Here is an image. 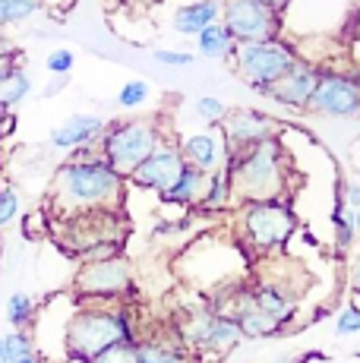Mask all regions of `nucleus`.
<instances>
[{
	"label": "nucleus",
	"mask_w": 360,
	"mask_h": 363,
	"mask_svg": "<svg viewBox=\"0 0 360 363\" xmlns=\"http://www.w3.org/2000/svg\"><path fill=\"white\" fill-rule=\"evenodd\" d=\"M123 184L127 180L105 162L99 143L76 149L57 167V177H54V212H60L64 218H76V215L89 212H117L123 202Z\"/></svg>",
	"instance_id": "1"
},
{
	"label": "nucleus",
	"mask_w": 360,
	"mask_h": 363,
	"mask_svg": "<svg viewBox=\"0 0 360 363\" xmlns=\"http://www.w3.org/2000/svg\"><path fill=\"white\" fill-rule=\"evenodd\" d=\"M227 174H231V196L237 206L266 199H285L288 190V155L279 136L240 149L227 155Z\"/></svg>",
	"instance_id": "2"
},
{
	"label": "nucleus",
	"mask_w": 360,
	"mask_h": 363,
	"mask_svg": "<svg viewBox=\"0 0 360 363\" xmlns=\"http://www.w3.org/2000/svg\"><path fill=\"white\" fill-rule=\"evenodd\" d=\"M123 341H140L133 316L117 303H82L70 313L64 329V357L92 363L108 347Z\"/></svg>",
	"instance_id": "3"
},
{
	"label": "nucleus",
	"mask_w": 360,
	"mask_h": 363,
	"mask_svg": "<svg viewBox=\"0 0 360 363\" xmlns=\"http://www.w3.org/2000/svg\"><path fill=\"white\" fill-rule=\"evenodd\" d=\"M162 143H164L162 123H158L155 117H133V121L108 123V130H105V136H101L99 145H101L105 162L127 180Z\"/></svg>",
	"instance_id": "4"
},
{
	"label": "nucleus",
	"mask_w": 360,
	"mask_h": 363,
	"mask_svg": "<svg viewBox=\"0 0 360 363\" xmlns=\"http://www.w3.org/2000/svg\"><path fill=\"white\" fill-rule=\"evenodd\" d=\"M231 67L253 92L266 95L281 76H288L297 67V54L285 38L275 41H253V45H237L231 54Z\"/></svg>",
	"instance_id": "5"
},
{
	"label": "nucleus",
	"mask_w": 360,
	"mask_h": 363,
	"mask_svg": "<svg viewBox=\"0 0 360 363\" xmlns=\"http://www.w3.org/2000/svg\"><path fill=\"white\" fill-rule=\"evenodd\" d=\"M297 231V212L288 199L240 206V234L256 253H279Z\"/></svg>",
	"instance_id": "6"
},
{
	"label": "nucleus",
	"mask_w": 360,
	"mask_h": 363,
	"mask_svg": "<svg viewBox=\"0 0 360 363\" xmlns=\"http://www.w3.org/2000/svg\"><path fill=\"white\" fill-rule=\"evenodd\" d=\"M174 332H177V338L184 341L186 351H203L206 357H221V354L234 351V347L244 341L237 323L221 316L212 303L186 313L184 323H180Z\"/></svg>",
	"instance_id": "7"
},
{
	"label": "nucleus",
	"mask_w": 360,
	"mask_h": 363,
	"mask_svg": "<svg viewBox=\"0 0 360 363\" xmlns=\"http://www.w3.org/2000/svg\"><path fill=\"white\" fill-rule=\"evenodd\" d=\"M73 291L82 297V303H117L133 291V269L123 256L82 262L73 278Z\"/></svg>",
	"instance_id": "8"
},
{
	"label": "nucleus",
	"mask_w": 360,
	"mask_h": 363,
	"mask_svg": "<svg viewBox=\"0 0 360 363\" xmlns=\"http://www.w3.org/2000/svg\"><path fill=\"white\" fill-rule=\"evenodd\" d=\"M221 26L231 32L234 45L281 38V13L262 0H221Z\"/></svg>",
	"instance_id": "9"
},
{
	"label": "nucleus",
	"mask_w": 360,
	"mask_h": 363,
	"mask_svg": "<svg viewBox=\"0 0 360 363\" xmlns=\"http://www.w3.org/2000/svg\"><path fill=\"white\" fill-rule=\"evenodd\" d=\"M307 114L316 117H360V76L354 73H320L316 92L307 104Z\"/></svg>",
	"instance_id": "10"
},
{
	"label": "nucleus",
	"mask_w": 360,
	"mask_h": 363,
	"mask_svg": "<svg viewBox=\"0 0 360 363\" xmlns=\"http://www.w3.org/2000/svg\"><path fill=\"white\" fill-rule=\"evenodd\" d=\"M184 164L186 162H184V155H180L177 143H162L127 180L136 186V190H152L162 196V193H168L171 186H174V180L180 177Z\"/></svg>",
	"instance_id": "11"
},
{
	"label": "nucleus",
	"mask_w": 360,
	"mask_h": 363,
	"mask_svg": "<svg viewBox=\"0 0 360 363\" xmlns=\"http://www.w3.org/2000/svg\"><path fill=\"white\" fill-rule=\"evenodd\" d=\"M221 139L227 145V155L240 149H250V145L262 143V139H272L275 136V121L262 111L253 108H237V111H227L225 121H221Z\"/></svg>",
	"instance_id": "12"
},
{
	"label": "nucleus",
	"mask_w": 360,
	"mask_h": 363,
	"mask_svg": "<svg viewBox=\"0 0 360 363\" xmlns=\"http://www.w3.org/2000/svg\"><path fill=\"white\" fill-rule=\"evenodd\" d=\"M108 130V121L99 114H70L60 127H54L47 133V145L54 152H76V149H86V145L101 143Z\"/></svg>",
	"instance_id": "13"
},
{
	"label": "nucleus",
	"mask_w": 360,
	"mask_h": 363,
	"mask_svg": "<svg viewBox=\"0 0 360 363\" xmlns=\"http://www.w3.org/2000/svg\"><path fill=\"white\" fill-rule=\"evenodd\" d=\"M316 82H320V69H316L313 64L297 60V67L269 89L266 99H272L275 104H285V108H291V111H307V104L316 92Z\"/></svg>",
	"instance_id": "14"
},
{
	"label": "nucleus",
	"mask_w": 360,
	"mask_h": 363,
	"mask_svg": "<svg viewBox=\"0 0 360 363\" xmlns=\"http://www.w3.org/2000/svg\"><path fill=\"white\" fill-rule=\"evenodd\" d=\"M177 149H180V155H184L186 164L199 167L203 174L218 171V167L227 162V145H225V139H221L218 127H209L203 133H193V136L180 139Z\"/></svg>",
	"instance_id": "15"
},
{
	"label": "nucleus",
	"mask_w": 360,
	"mask_h": 363,
	"mask_svg": "<svg viewBox=\"0 0 360 363\" xmlns=\"http://www.w3.org/2000/svg\"><path fill=\"white\" fill-rule=\"evenodd\" d=\"M250 294L256 300V306H259L266 316H272L275 323H281L288 329V323L297 313V291H291L288 284H281V281L266 278V281L250 284Z\"/></svg>",
	"instance_id": "16"
},
{
	"label": "nucleus",
	"mask_w": 360,
	"mask_h": 363,
	"mask_svg": "<svg viewBox=\"0 0 360 363\" xmlns=\"http://www.w3.org/2000/svg\"><path fill=\"white\" fill-rule=\"evenodd\" d=\"M215 23H221V0H193L177 6L171 16V26L180 35H199Z\"/></svg>",
	"instance_id": "17"
},
{
	"label": "nucleus",
	"mask_w": 360,
	"mask_h": 363,
	"mask_svg": "<svg viewBox=\"0 0 360 363\" xmlns=\"http://www.w3.org/2000/svg\"><path fill=\"white\" fill-rule=\"evenodd\" d=\"M206 177L209 174H203L199 167L193 164H184V171H180V177L174 180V186H171L168 193H162V202H168V206H199L203 202V193H206Z\"/></svg>",
	"instance_id": "18"
},
{
	"label": "nucleus",
	"mask_w": 360,
	"mask_h": 363,
	"mask_svg": "<svg viewBox=\"0 0 360 363\" xmlns=\"http://www.w3.org/2000/svg\"><path fill=\"white\" fill-rule=\"evenodd\" d=\"M32 95V76L26 73L23 64H6L0 67V108L13 111Z\"/></svg>",
	"instance_id": "19"
},
{
	"label": "nucleus",
	"mask_w": 360,
	"mask_h": 363,
	"mask_svg": "<svg viewBox=\"0 0 360 363\" xmlns=\"http://www.w3.org/2000/svg\"><path fill=\"white\" fill-rule=\"evenodd\" d=\"M136 363H190V354H186L184 341L174 338H140L136 345Z\"/></svg>",
	"instance_id": "20"
},
{
	"label": "nucleus",
	"mask_w": 360,
	"mask_h": 363,
	"mask_svg": "<svg viewBox=\"0 0 360 363\" xmlns=\"http://www.w3.org/2000/svg\"><path fill=\"white\" fill-rule=\"evenodd\" d=\"M231 202H234V196H231V174H227V167L221 164L218 171H212L209 177H206V193H203L199 208H203V212H221V208H227Z\"/></svg>",
	"instance_id": "21"
},
{
	"label": "nucleus",
	"mask_w": 360,
	"mask_h": 363,
	"mask_svg": "<svg viewBox=\"0 0 360 363\" xmlns=\"http://www.w3.org/2000/svg\"><path fill=\"white\" fill-rule=\"evenodd\" d=\"M196 48H199V54H203V57L231 60V54H234V48H237V45H234L231 32H227L221 23H215V26H209L206 32L196 35Z\"/></svg>",
	"instance_id": "22"
},
{
	"label": "nucleus",
	"mask_w": 360,
	"mask_h": 363,
	"mask_svg": "<svg viewBox=\"0 0 360 363\" xmlns=\"http://www.w3.org/2000/svg\"><path fill=\"white\" fill-rule=\"evenodd\" d=\"M6 323L13 325V329L19 332H29L32 323H35L38 316V300L32 294H26V291H13L10 297H6Z\"/></svg>",
	"instance_id": "23"
},
{
	"label": "nucleus",
	"mask_w": 360,
	"mask_h": 363,
	"mask_svg": "<svg viewBox=\"0 0 360 363\" xmlns=\"http://www.w3.org/2000/svg\"><path fill=\"white\" fill-rule=\"evenodd\" d=\"M332 234H335V250L338 253H351L357 243V231H354V218H351V208L338 196L335 208H332Z\"/></svg>",
	"instance_id": "24"
},
{
	"label": "nucleus",
	"mask_w": 360,
	"mask_h": 363,
	"mask_svg": "<svg viewBox=\"0 0 360 363\" xmlns=\"http://www.w3.org/2000/svg\"><path fill=\"white\" fill-rule=\"evenodd\" d=\"M41 13V0H0V29L29 23Z\"/></svg>",
	"instance_id": "25"
},
{
	"label": "nucleus",
	"mask_w": 360,
	"mask_h": 363,
	"mask_svg": "<svg viewBox=\"0 0 360 363\" xmlns=\"http://www.w3.org/2000/svg\"><path fill=\"white\" fill-rule=\"evenodd\" d=\"M152 99V86L145 79H130V82H123V89L117 92V108H123V111H136V108H142L145 101Z\"/></svg>",
	"instance_id": "26"
},
{
	"label": "nucleus",
	"mask_w": 360,
	"mask_h": 363,
	"mask_svg": "<svg viewBox=\"0 0 360 363\" xmlns=\"http://www.w3.org/2000/svg\"><path fill=\"white\" fill-rule=\"evenodd\" d=\"M193 114H196L203 123H209V127H221L227 108H225V101L212 99V95H203V99H196V104H193Z\"/></svg>",
	"instance_id": "27"
},
{
	"label": "nucleus",
	"mask_w": 360,
	"mask_h": 363,
	"mask_svg": "<svg viewBox=\"0 0 360 363\" xmlns=\"http://www.w3.org/2000/svg\"><path fill=\"white\" fill-rule=\"evenodd\" d=\"M19 218V193L10 184H0V231Z\"/></svg>",
	"instance_id": "28"
},
{
	"label": "nucleus",
	"mask_w": 360,
	"mask_h": 363,
	"mask_svg": "<svg viewBox=\"0 0 360 363\" xmlns=\"http://www.w3.org/2000/svg\"><path fill=\"white\" fill-rule=\"evenodd\" d=\"M73 64H76V54L70 51V48H54V51L45 57V69L51 76H70Z\"/></svg>",
	"instance_id": "29"
},
{
	"label": "nucleus",
	"mask_w": 360,
	"mask_h": 363,
	"mask_svg": "<svg viewBox=\"0 0 360 363\" xmlns=\"http://www.w3.org/2000/svg\"><path fill=\"white\" fill-rule=\"evenodd\" d=\"M335 335L338 338H351L360 335V306H344L335 316Z\"/></svg>",
	"instance_id": "30"
},
{
	"label": "nucleus",
	"mask_w": 360,
	"mask_h": 363,
	"mask_svg": "<svg viewBox=\"0 0 360 363\" xmlns=\"http://www.w3.org/2000/svg\"><path fill=\"white\" fill-rule=\"evenodd\" d=\"M136 345L140 341H123V345L108 347L105 354H99L92 363H136Z\"/></svg>",
	"instance_id": "31"
},
{
	"label": "nucleus",
	"mask_w": 360,
	"mask_h": 363,
	"mask_svg": "<svg viewBox=\"0 0 360 363\" xmlns=\"http://www.w3.org/2000/svg\"><path fill=\"white\" fill-rule=\"evenodd\" d=\"M155 60L164 67H190L193 64V54L186 51H174V48H155Z\"/></svg>",
	"instance_id": "32"
},
{
	"label": "nucleus",
	"mask_w": 360,
	"mask_h": 363,
	"mask_svg": "<svg viewBox=\"0 0 360 363\" xmlns=\"http://www.w3.org/2000/svg\"><path fill=\"white\" fill-rule=\"evenodd\" d=\"M342 202L354 212V208H360V177H348L342 184Z\"/></svg>",
	"instance_id": "33"
},
{
	"label": "nucleus",
	"mask_w": 360,
	"mask_h": 363,
	"mask_svg": "<svg viewBox=\"0 0 360 363\" xmlns=\"http://www.w3.org/2000/svg\"><path fill=\"white\" fill-rule=\"evenodd\" d=\"M23 60V51H19L16 45H13L10 38H6L4 32H0V67H6V64H19Z\"/></svg>",
	"instance_id": "34"
},
{
	"label": "nucleus",
	"mask_w": 360,
	"mask_h": 363,
	"mask_svg": "<svg viewBox=\"0 0 360 363\" xmlns=\"http://www.w3.org/2000/svg\"><path fill=\"white\" fill-rule=\"evenodd\" d=\"M351 297H360V250L351 262Z\"/></svg>",
	"instance_id": "35"
},
{
	"label": "nucleus",
	"mask_w": 360,
	"mask_h": 363,
	"mask_svg": "<svg viewBox=\"0 0 360 363\" xmlns=\"http://www.w3.org/2000/svg\"><path fill=\"white\" fill-rule=\"evenodd\" d=\"M67 79H70V76H54V79H51V86L45 89V99H54V95H60V92H64Z\"/></svg>",
	"instance_id": "36"
},
{
	"label": "nucleus",
	"mask_w": 360,
	"mask_h": 363,
	"mask_svg": "<svg viewBox=\"0 0 360 363\" xmlns=\"http://www.w3.org/2000/svg\"><path fill=\"white\" fill-rule=\"evenodd\" d=\"M6 363H45V357H41V351H32V354H23V357L6 360Z\"/></svg>",
	"instance_id": "37"
},
{
	"label": "nucleus",
	"mask_w": 360,
	"mask_h": 363,
	"mask_svg": "<svg viewBox=\"0 0 360 363\" xmlns=\"http://www.w3.org/2000/svg\"><path fill=\"white\" fill-rule=\"evenodd\" d=\"M262 4H269V6H272V10H285V4H288V0H262Z\"/></svg>",
	"instance_id": "38"
},
{
	"label": "nucleus",
	"mask_w": 360,
	"mask_h": 363,
	"mask_svg": "<svg viewBox=\"0 0 360 363\" xmlns=\"http://www.w3.org/2000/svg\"><path fill=\"white\" fill-rule=\"evenodd\" d=\"M351 218H354V231H357V237H360V208H354V212H351Z\"/></svg>",
	"instance_id": "39"
},
{
	"label": "nucleus",
	"mask_w": 360,
	"mask_h": 363,
	"mask_svg": "<svg viewBox=\"0 0 360 363\" xmlns=\"http://www.w3.org/2000/svg\"><path fill=\"white\" fill-rule=\"evenodd\" d=\"M64 363H82V360H76V357H64Z\"/></svg>",
	"instance_id": "40"
},
{
	"label": "nucleus",
	"mask_w": 360,
	"mask_h": 363,
	"mask_svg": "<svg viewBox=\"0 0 360 363\" xmlns=\"http://www.w3.org/2000/svg\"><path fill=\"white\" fill-rule=\"evenodd\" d=\"M0 351H4V335H0Z\"/></svg>",
	"instance_id": "41"
},
{
	"label": "nucleus",
	"mask_w": 360,
	"mask_h": 363,
	"mask_svg": "<svg viewBox=\"0 0 360 363\" xmlns=\"http://www.w3.org/2000/svg\"><path fill=\"white\" fill-rule=\"evenodd\" d=\"M357 357H360V345H357Z\"/></svg>",
	"instance_id": "42"
}]
</instances>
